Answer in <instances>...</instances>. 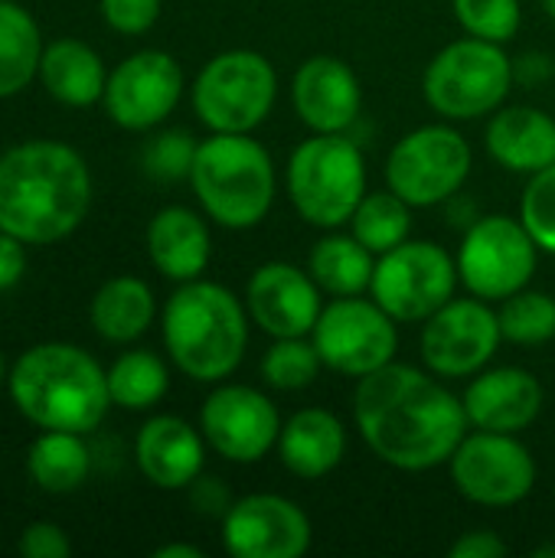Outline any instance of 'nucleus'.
<instances>
[{"label":"nucleus","instance_id":"obj_43","mask_svg":"<svg viewBox=\"0 0 555 558\" xmlns=\"http://www.w3.org/2000/svg\"><path fill=\"white\" fill-rule=\"evenodd\" d=\"M154 558H203V549L193 543H167L154 549Z\"/></svg>","mask_w":555,"mask_h":558},{"label":"nucleus","instance_id":"obj_16","mask_svg":"<svg viewBox=\"0 0 555 558\" xmlns=\"http://www.w3.org/2000/svg\"><path fill=\"white\" fill-rule=\"evenodd\" d=\"M183 69L164 49H137L108 72L101 105L124 131L160 128L183 98Z\"/></svg>","mask_w":555,"mask_h":558},{"label":"nucleus","instance_id":"obj_36","mask_svg":"<svg viewBox=\"0 0 555 558\" xmlns=\"http://www.w3.org/2000/svg\"><path fill=\"white\" fill-rule=\"evenodd\" d=\"M517 216L540 252L555 255V163L527 177Z\"/></svg>","mask_w":555,"mask_h":558},{"label":"nucleus","instance_id":"obj_42","mask_svg":"<svg viewBox=\"0 0 555 558\" xmlns=\"http://www.w3.org/2000/svg\"><path fill=\"white\" fill-rule=\"evenodd\" d=\"M514 72H517V78L536 82L540 75H553V59H546L540 52H530V56H523V59L514 62Z\"/></svg>","mask_w":555,"mask_h":558},{"label":"nucleus","instance_id":"obj_39","mask_svg":"<svg viewBox=\"0 0 555 558\" xmlns=\"http://www.w3.org/2000/svg\"><path fill=\"white\" fill-rule=\"evenodd\" d=\"M186 494H190L193 510H196L200 517H209V520H222V517L229 513V507L236 504V497H232V490L222 484V477H206V474H200V477L186 487Z\"/></svg>","mask_w":555,"mask_h":558},{"label":"nucleus","instance_id":"obj_34","mask_svg":"<svg viewBox=\"0 0 555 558\" xmlns=\"http://www.w3.org/2000/svg\"><path fill=\"white\" fill-rule=\"evenodd\" d=\"M455 20L468 36L507 46L523 26L520 0H451Z\"/></svg>","mask_w":555,"mask_h":558},{"label":"nucleus","instance_id":"obj_45","mask_svg":"<svg viewBox=\"0 0 555 558\" xmlns=\"http://www.w3.org/2000/svg\"><path fill=\"white\" fill-rule=\"evenodd\" d=\"M540 7L546 10V16H550V20H555V0H540Z\"/></svg>","mask_w":555,"mask_h":558},{"label":"nucleus","instance_id":"obj_2","mask_svg":"<svg viewBox=\"0 0 555 558\" xmlns=\"http://www.w3.org/2000/svg\"><path fill=\"white\" fill-rule=\"evenodd\" d=\"M92 209V170L62 141H23L0 154V232L23 245L72 235Z\"/></svg>","mask_w":555,"mask_h":558},{"label":"nucleus","instance_id":"obj_32","mask_svg":"<svg viewBox=\"0 0 555 558\" xmlns=\"http://www.w3.org/2000/svg\"><path fill=\"white\" fill-rule=\"evenodd\" d=\"M500 333L517 347H543L555 340V298L536 288H523L497 304Z\"/></svg>","mask_w":555,"mask_h":558},{"label":"nucleus","instance_id":"obj_17","mask_svg":"<svg viewBox=\"0 0 555 558\" xmlns=\"http://www.w3.org/2000/svg\"><path fill=\"white\" fill-rule=\"evenodd\" d=\"M219 523L232 558H301L314 543L311 517L281 494H245Z\"/></svg>","mask_w":555,"mask_h":558},{"label":"nucleus","instance_id":"obj_27","mask_svg":"<svg viewBox=\"0 0 555 558\" xmlns=\"http://www.w3.org/2000/svg\"><path fill=\"white\" fill-rule=\"evenodd\" d=\"M304 268L327 298H353L370 294L376 255L353 232L327 229V235H321L307 252Z\"/></svg>","mask_w":555,"mask_h":558},{"label":"nucleus","instance_id":"obj_9","mask_svg":"<svg viewBox=\"0 0 555 558\" xmlns=\"http://www.w3.org/2000/svg\"><path fill=\"white\" fill-rule=\"evenodd\" d=\"M474 150L451 121H435L402 134L386 157V186L412 209L451 203L468 183Z\"/></svg>","mask_w":555,"mask_h":558},{"label":"nucleus","instance_id":"obj_33","mask_svg":"<svg viewBox=\"0 0 555 558\" xmlns=\"http://www.w3.org/2000/svg\"><path fill=\"white\" fill-rule=\"evenodd\" d=\"M324 363L311 337H278L262 356V379L275 392H301L317 383Z\"/></svg>","mask_w":555,"mask_h":558},{"label":"nucleus","instance_id":"obj_26","mask_svg":"<svg viewBox=\"0 0 555 558\" xmlns=\"http://www.w3.org/2000/svg\"><path fill=\"white\" fill-rule=\"evenodd\" d=\"M157 317V301L147 281L134 275L108 278L88 307L92 330L108 343H134L141 340Z\"/></svg>","mask_w":555,"mask_h":558},{"label":"nucleus","instance_id":"obj_24","mask_svg":"<svg viewBox=\"0 0 555 558\" xmlns=\"http://www.w3.org/2000/svg\"><path fill=\"white\" fill-rule=\"evenodd\" d=\"M484 147L510 173H540L555 163V118L533 105H504L484 128Z\"/></svg>","mask_w":555,"mask_h":558},{"label":"nucleus","instance_id":"obj_18","mask_svg":"<svg viewBox=\"0 0 555 558\" xmlns=\"http://www.w3.org/2000/svg\"><path fill=\"white\" fill-rule=\"evenodd\" d=\"M242 301L252 324L272 340L311 337L324 311V291L317 288L307 268H298L291 262L258 265L245 281Z\"/></svg>","mask_w":555,"mask_h":558},{"label":"nucleus","instance_id":"obj_4","mask_svg":"<svg viewBox=\"0 0 555 558\" xmlns=\"http://www.w3.org/2000/svg\"><path fill=\"white\" fill-rule=\"evenodd\" d=\"M13 405L36 428L88 435L111 409L108 369L75 343H36L7 373Z\"/></svg>","mask_w":555,"mask_h":558},{"label":"nucleus","instance_id":"obj_41","mask_svg":"<svg viewBox=\"0 0 555 558\" xmlns=\"http://www.w3.org/2000/svg\"><path fill=\"white\" fill-rule=\"evenodd\" d=\"M26 271V252L23 242L0 232V291H10Z\"/></svg>","mask_w":555,"mask_h":558},{"label":"nucleus","instance_id":"obj_28","mask_svg":"<svg viewBox=\"0 0 555 558\" xmlns=\"http://www.w3.org/2000/svg\"><path fill=\"white\" fill-rule=\"evenodd\" d=\"M26 471L46 494H72L88 481L92 454L75 432L43 428L26 451Z\"/></svg>","mask_w":555,"mask_h":558},{"label":"nucleus","instance_id":"obj_7","mask_svg":"<svg viewBox=\"0 0 555 558\" xmlns=\"http://www.w3.org/2000/svg\"><path fill=\"white\" fill-rule=\"evenodd\" d=\"M514 82L517 72L507 49L464 33L429 59L422 72V95L442 121L461 124L491 118L497 108H504Z\"/></svg>","mask_w":555,"mask_h":558},{"label":"nucleus","instance_id":"obj_30","mask_svg":"<svg viewBox=\"0 0 555 558\" xmlns=\"http://www.w3.org/2000/svg\"><path fill=\"white\" fill-rule=\"evenodd\" d=\"M111 405L147 412L170 392V369L154 350H128L108 366Z\"/></svg>","mask_w":555,"mask_h":558},{"label":"nucleus","instance_id":"obj_8","mask_svg":"<svg viewBox=\"0 0 555 558\" xmlns=\"http://www.w3.org/2000/svg\"><path fill=\"white\" fill-rule=\"evenodd\" d=\"M190 101L209 134H255L278 101V72L258 49H226L196 72Z\"/></svg>","mask_w":555,"mask_h":558},{"label":"nucleus","instance_id":"obj_12","mask_svg":"<svg viewBox=\"0 0 555 558\" xmlns=\"http://www.w3.org/2000/svg\"><path fill=\"white\" fill-rule=\"evenodd\" d=\"M324 369L363 379L396 360L399 320H393L373 298H330L311 330Z\"/></svg>","mask_w":555,"mask_h":558},{"label":"nucleus","instance_id":"obj_37","mask_svg":"<svg viewBox=\"0 0 555 558\" xmlns=\"http://www.w3.org/2000/svg\"><path fill=\"white\" fill-rule=\"evenodd\" d=\"M105 23L121 36H141L160 20L164 0H98Z\"/></svg>","mask_w":555,"mask_h":558},{"label":"nucleus","instance_id":"obj_29","mask_svg":"<svg viewBox=\"0 0 555 558\" xmlns=\"http://www.w3.org/2000/svg\"><path fill=\"white\" fill-rule=\"evenodd\" d=\"M39 23L16 0H0V98L20 95L36 75L43 59Z\"/></svg>","mask_w":555,"mask_h":558},{"label":"nucleus","instance_id":"obj_11","mask_svg":"<svg viewBox=\"0 0 555 558\" xmlns=\"http://www.w3.org/2000/svg\"><path fill=\"white\" fill-rule=\"evenodd\" d=\"M455 262L468 294L500 304L530 288L540 265V245L530 239L520 216H481L468 226Z\"/></svg>","mask_w":555,"mask_h":558},{"label":"nucleus","instance_id":"obj_10","mask_svg":"<svg viewBox=\"0 0 555 558\" xmlns=\"http://www.w3.org/2000/svg\"><path fill=\"white\" fill-rule=\"evenodd\" d=\"M455 255L432 239H406L376 258L370 298L399 324H422L458 291Z\"/></svg>","mask_w":555,"mask_h":558},{"label":"nucleus","instance_id":"obj_14","mask_svg":"<svg viewBox=\"0 0 555 558\" xmlns=\"http://www.w3.org/2000/svg\"><path fill=\"white\" fill-rule=\"evenodd\" d=\"M504 343L497 307L474 294L451 298L429 320H422L419 350L422 366L442 379H471L491 366Z\"/></svg>","mask_w":555,"mask_h":558},{"label":"nucleus","instance_id":"obj_1","mask_svg":"<svg viewBox=\"0 0 555 558\" xmlns=\"http://www.w3.org/2000/svg\"><path fill=\"white\" fill-rule=\"evenodd\" d=\"M353 425L383 464L406 474L448 464L471 432L461 396L432 369L399 360L357 379Z\"/></svg>","mask_w":555,"mask_h":558},{"label":"nucleus","instance_id":"obj_3","mask_svg":"<svg viewBox=\"0 0 555 558\" xmlns=\"http://www.w3.org/2000/svg\"><path fill=\"white\" fill-rule=\"evenodd\" d=\"M249 327L245 301L232 288L206 278L177 284L160 311V337L170 363L206 386L229 379L242 366Z\"/></svg>","mask_w":555,"mask_h":558},{"label":"nucleus","instance_id":"obj_19","mask_svg":"<svg viewBox=\"0 0 555 558\" xmlns=\"http://www.w3.org/2000/svg\"><path fill=\"white\" fill-rule=\"evenodd\" d=\"M291 105L311 134H347L363 111L360 75L340 56H307L294 69Z\"/></svg>","mask_w":555,"mask_h":558},{"label":"nucleus","instance_id":"obj_21","mask_svg":"<svg viewBox=\"0 0 555 558\" xmlns=\"http://www.w3.org/2000/svg\"><path fill=\"white\" fill-rule=\"evenodd\" d=\"M206 438L180 415H154L137 428L134 464L157 490H186L206 464Z\"/></svg>","mask_w":555,"mask_h":558},{"label":"nucleus","instance_id":"obj_35","mask_svg":"<svg viewBox=\"0 0 555 558\" xmlns=\"http://www.w3.org/2000/svg\"><path fill=\"white\" fill-rule=\"evenodd\" d=\"M196 147L200 141L183 131V128H167L160 134H154L144 144L141 163L147 170V177L164 180V183H177V180H190L193 160H196Z\"/></svg>","mask_w":555,"mask_h":558},{"label":"nucleus","instance_id":"obj_25","mask_svg":"<svg viewBox=\"0 0 555 558\" xmlns=\"http://www.w3.org/2000/svg\"><path fill=\"white\" fill-rule=\"evenodd\" d=\"M39 82L59 105L88 108L101 101L108 85V69L88 43L65 36V39H52L43 49Z\"/></svg>","mask_w":555,"mask_h":558},{"label":"nucleus","instance_id":"obj_20","mask_svg":"<svg viewBox=\"0 0 555 558\" xmlns=\"http://www.w3.org/2000/svg\"><path fill=\"white\" fill-rule=\"evenodd\" d=\"M461 402L471 428L520 435L540 418L546 392L543 383L523 366H487L471 376Z\"/></svg>","mask_w":555,"mask_h":558},{"label":"nucleus","instance_id":"obj_47","mask_svg":"<svg viewBox=\"0 0 555 558\" xmlns=\"http://www.w3.org/2000/svg\"><path fill=\"white\" fill-rule=\"evenodd\" d=\"M553 78H555V59H553Z\"/></svg>","mask_w":555,"mask_h":558},{"label":"nucleus","instance_id":"obj_23","mask_svg":"<svg viewBox=\"0 0 555 558\" xmlns=\"http://www.w3.org/2000/svg\"><path fill=\"white\" fill-rule=\"evenodd\" d=\"M144 245H147L150 265L164 278L177 284L203 278L213 258V232H209L206 213H196L190 206L157 209L154 219L147 222Z\"/></svg>","mask_w":555,"mask_h":558},{"label":"nucleus","instance_id":"obj_5","mask_svg":"<svg viewBox=\"0 0 555 558\" xmlns=\"http://www.w3.org/2000/svg\"><path fill=\"white\" fill-rule=\"evenodd\" d=\"M190 186L206 219L229 232H249L275 206L278 170L252 134H209L196 147Z\"/></svg>","mask_w":555,"mask_h":558},{"label":"nucleus","instance_id":"obj_22","mask_svg":"<svg viewBox=\"0 0 555 558\" xmlns=\"http://www.w3.org/2000/svg\"><path fill=\"white\" fill-rule=\"evenodd\" d=\"M347 445H350V435H347L343 418L330 409L307 405V409L291 412L281 422L275 451L288 474L301 481H321L343 464Z\"/></svg>","mask_w":555,"mask_h":558},{"label":"nucleus","instance_id":"obj_38","mask_svg":"<svg viewBox=\"0 0 555 558\" xmlns=\"http://www.w3.org/2000/svg\"><path fill=\"white\" fill-rule=\"evenodd\" d=\"M16 549L26 558H65L72 553V543H69V536H65V530L59 523L36 520L20 533Z\"/></svg>","mask_w":555,"mask_h":558},{"label":"nucleus","instance_id":"obj_31","mask_svg":"<svg viewBox=\"0 0 555 558\" xmlns=\"http://www.w3.org/2000/svg\"><path fill=\"white\" fill-rule=\"evenodd\" d=\"M347 226L379 258L409 239L412 206L399 193H393L389 186L386 190H366V196L360 199V206L353 209Z\"/></svg>","mask_w":555,"mask_h":558},{"label":"nucleus","instance_id":"obj_40","mask_svg":"<svg viewBox=\"0 0 555 558\" xmlns=\"http://www.w3.org/2000/svg\"><path fill=\"white\" fill-rule=\"evenodd\" d=\"M507 553L510 546L494 530H468L448 546L451 558H504Z\"/></svg>","mask_w":555,"mask_h":558},{"label":"nucleus","instance_id":"obj_15","mask_svg":"<svg viewBox=\"0 0 555 558\" xmlns=\"http://www.w3.org/2000/svg\"><path fill=\"white\" fill-rule=\"evenodd\" d=\"M281 422L272 396L229 379L216 383L200 405V432L229 464H258L278 445Z\"/></svg>","mask_w":555,"mask_h":558},{"label":"nucleus","instance_id":"obj_44","mask_svg":"<svg viewBox=\"0 0 555 558\" xmlns=\"http://www.w3.org/2000/svg\"><path fill=\"white\" fill-rule=\"evenodd\" d=\"M555 556V543H546V546H540L536 549V558H553Z\"/></svg>","mask_w":555,"mask_h":558},{"label":"nucleus","instance_id":"obj_13","mask_svg":"<svg viewBox=\"0 0 555 558\" xmlns=\"http://www.w3.org/2000/svg\"><path fill=\"white\" fill-rule=\"evenodd\" d=\"M448 471L455 490L468 504L487 510H510L523 504L540 477L533 451L517 435L484 428H474L461 438Z\"/></svg>","mask_w":555,"mask_h":558},{"label":"nucleus","instance_id":"obj_46","mask_svg":"<svg viewBox=\"0 0 555 558\" xmlns=\"http://www.w3.org/2000/svg\"><path fill=\"white\" fill-rule=\"evenodd\" d=\"M3 379H7V366H3V356H0V386H3Z\"/></svg>","mask_w":555,"mask_h":558},{"label":"nucleus","instance_id":"obj_6","mask_svg":"<svg viewBox=\"0 0 555 558\" xmlns=\"http://www.w3.org/2000/svg\"><path fill=\"white\" fill-rule=\"evenodd\" d=\"M294 213L314 229H343L366 196V157L347 134H311L285 163Z\"/></svg>","mask_w":555,"mask_h":558}]
</instances>
